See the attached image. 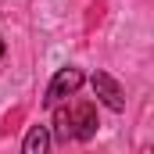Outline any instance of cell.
I'll return each mask as SVG.
<instances>
[{
  "instance_id": "1",
  "label": "cell",
  "mask_w": 154,
  "mask_h": 154,
  "mask_svg": "<svg viewBox=\"0 0 154 154\" xmlns=\"http://www.w3.org/2000/svg\"><path fill=\"white\" fill-rule=\"evenodd\" d=\"M79 86H82V72H79V68H72V65H68V68H57V75L50 79V86H47L43 104H47V108H57L65 97L75 93Z\"/></svg>"
},
{
  "instance_id": "2",
  "label": "cell",
  "mask_w": 154,
  "mask_h": 154,
  "mask_svg": "<svg viewBox=\"0 0 154 154\" xmlns=\"http://www.w3.org/2000/svg\"><path fill=\"white\" fill-rule=\"evenodd\" d=\"M90 86H93V93H97V100H100L104 108H111V111H125V90H122L108 72H93Z\"/></svg>"
},
{
  "instance_id": "3",
  "label": "cell",
  "mask_w": 154,
  "mask_h": 154,
  "mask_svg": "<svg viewBox=\"0 0 154 154\" xmlns=\"http://www.w3.org/2000/svg\"><path fill=\"white\" fill-rule=\"evenodd\" d=\"M97 136V111L93 104H79L72 111V140H93Z\"/></svg>"
},
{
  "instance_id": "4",
  "label": "cell",
  "mask_w": 154,
  "mask_h": 154,
  "mask_svg": "<svg viewBox=\"0 0 154 154\" xmlns=\"http://www.w3.org/2000/svg\"><path fill=\"white\" fill-rule=\"evenodd\" d=\"M50 143H54L50 129L47 125H32L25 133V140H22V154H50Z\"/></svg>"
},
{
  "instance_id": "5",
  "label": "cell",
  "mask_w": 154,
  "mask_h": 154,
  "mask_svg": "<svg viewBox=\"0 0 154 154\" xmlns=\"http://www.w3.org/2000/svg\"><path fill=\"white\" fill-rule=\"evenodd\" d=\"M54 136H57L61 143L72 140V111H68V108H57V111H54Z\"/></svg>"
},
{
  "instance_id": "6",
  "label": "cell",
  "mask_w": 154,
  "mask_h": 154,
  "mask_svg": "<svg viewBox=\"0 0 154 154\" xmlns=\"http://www.w3.org/2000/svg\"><path fill=\"white\" fill-rule=\"evenodd\" d=\"M0 57H4V39H0Z\"/></svg>"
}]
</instances>
